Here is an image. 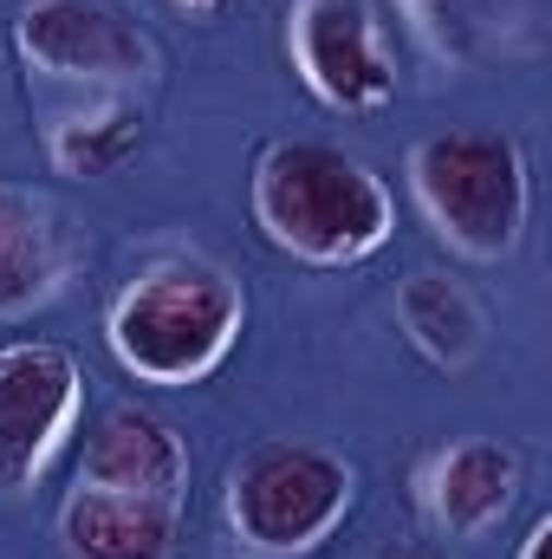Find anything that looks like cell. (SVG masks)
Returning <instances> with one entry per match:
<instances>
[{
	"mask_svg": "<svg viewBox=\"0 0 552 559\" xmlns=\"http://www.w3.org/2000/svg\"><path fill=\"white\" fill-rule=\"evenodd\" d=\"M182 527V501L72 488L59 508V540L72 559H169Z\"/></svg>",
	"mask_w": 552,
	"mask_h": 559,
	"instance_id": "8fae6325",
	"label": "cell"
},
{
	"mask_svg": "<svg viewBox=\"0 0 552 559\" xmlns=\"http://www.w3.org/2000/svg\"><path fill=\"white\" fill-rule=\"evenodd\" d=\"M176 7H189V13H221L228 0H176Z\"/></svg>",
	"mask_w": 552,
	"mask_h": 559,
	"instance_id": "e0dca14e",
	"label": "cell"
},
{
	"mask_svg": "<svg viewBox=\"0 0 552 559\" xmlns=\"http://www.w3.org/2000/svg\"><path fill=\"white\" fill-rule=\"evenodd\" d=\"M13 52L26 59V72L92 92H137L156 72L149 33L111 0H20Z\"/></svg>",
	"mask_w": 552,
	"mask_h": 559,
	"instance_id": "5b68a950",
	"label": "cell"
},
{
	"mask_svg": "<svg viewBox=\"0 0 552 559\" xmlns=\"http://www.w3.org/2000/svg\"><path fill=\"white\" fill-rule=\"evenodd\" d=\"M286 59L332 111H384L397 98V59L384 46L377 0H292Z\"/></svg>",
	"mask_w": 552,
	"mask_h": 559,
	"instance_id": "52a82bcc",
	"label": "cell"
},
{
	"mask_svg": "<svg viewBox=\"0 0 552 559\" xmlns=\"http://www.w3.org/2000/svg\"><path fill=\"white\" fill-rule=\"evenodd\" d=\"M137 143H143L137 92H98V105L59 111L46 124V163L59 176H111L137 156Z\"/></svg>",
	"mask_w": 552,
	"mask_h": 559,
	"instance_id": "4fadbf2b",
	"label": "cell"
},
{
	"mask_svg": "<svg viewBox=\"0 0 552 559\" xmlns=\"http://www.w3.org/2000/svg\"><path fill=\"white\" fill-rule=\"evenodd\" d=\"M377 559H448V554H442L435 540H391Z\"/></svg>",
	"mask_w": 552,
	"mask_h": 559,
	"instance_id": "9a60e30c",
	"label": "cell"
},
{
	"mask_svg": "<svg viewBox=\"0 0 552 559\" xmlns=\"http://www.w3.org/2000/svg\"><path fill=\"white\" fill-rule=\"evenodd\" d=\"M410 195L429 235L461 261H507L533 215L527 150L507 131H435L410 150Z\"/></svg>",
	"mask_w": 552,
	"mask_h": 559,
	"instance_id": "3957f363",
	"label": "cell"
},
{
	"mask_svg": "<svg viewBox=\"0 0 552 559\" xmlns=\"http://www.w3.org/2000/svg\"><path fill=\"white\" fill-rule=\"evenodd\" d=\"M397 7H404V20L416 26V39H422L435 59L468 66V52H475V26H468V7H461V0H397Z\"/></svg>",
	"mask_w": 552,
	"mask_h": 559,
	"instance_id": "5bb4252c",
	"label": "cell"
},
{
	"mask_svg": "<svg viewBox=\"0 0 552 559\" xmlns=\"http://www.w3.org/2000/svg\"><path fill=\"white\" fill-rule=\"evenodd\" d=\"M79 488H111V495H156L182 501L189 488V449L169 423L143 404H111L85 436Z\"/></svg>",
	"mask_w": 552,
	"mask_h": 559,
	"instance_id": "30bf717a",
	"label": "cell"
},
{
	"mask_svg": "<svg viewBox=\"0 0 552 559\" xmlns=\"http://www.w3.org/2000/svg\"><path fill=\"white\" fill-rule=\"evenodd\" d=\"M520 495V455L488 436H461L435 449L416 475V501L442 540H481L501 527V514Z\"/></svg>",
	"mask_w": 552,
	"mask_h": 559,
	"instance_id": "9c48e42d",
	"label": "cell"
},
{
	"mask_svg": "<svg viewBox=\"0 0 552 559\" xmlns=\"http://www.w3.org/2000/svg\"><path fill=\"white\" fill-rule=\"evenodd\" d=\"M248 293L208 254H163L149 261L105 312L111 358L137 384H202L241 338Z\"/></svg>",
	"mask_w": 552,
	"mask_h": 559,
	"instance_id": "7a4b0ae2",
	"label": "cell"
},
{
	"mask_svg": "<svg viewBox=\"0 0 552 559\" xmlns=\"http://www.w3.org/2000/svg\"><path fill=\"white\" fill-rule=\"evenodd\" d=\"M351 501L358 468L319 442H261L228 475V527L261 559H299L325 547Z\"/></svg>",
	"mask_w": 552,
	"mask_h": 559,
	"instance_id": "277c9868",
	"label": "cell"
},
{
	"mask_svg": "<svg viewBox=\"0 0 552 559\" xmlns=\"http://www.w3.org/2000/svg\"><path fill=\"white\" fill-rule=\"evenodd\" d=\"M397 325L435 371H468L488 345V319H481L475 293L448 274H429V267L397 286Z\"/></svg>",
	"mask_w": 552,
	"mask_h": 559,
	"instance_id": "7c38bea8",
	"label": "cell"
},
{
	"mask_svg": "<svg viewBox=\"0 0 552 559\" xmlns=\"http://www.w3.org/2000/svg\"><path fill=\"white\" fill-rule=\"evenodd\" d=\"M547 547H552V521L540 514V521L527 527V540H520V559H547Z\"/></svg>",
	"mask_w": 552,
	"mask_h": 559,
	"instance_id": "2e32d148",
	"label": "cell"
},
{
	"mask_svg": "<svg viewBox=\"0 0 552 559\" xmlns=\"http://www.w3.org/2000/svg\"><path fill=\"white\" fill-rule=\"evenodd\" d=\"M248 202H254V228L305 267H358L397 228L384 176L364 156L312 138L267 143L254 156Z\"/></svg>",
	"mask_w": 552,
	"mask_h": 559,
	"instance_id": "6da1fadb",
	"label": "cell"
},
{
	"mask_svg": "<svg viewBox=\"0 0 552 559\" xmlns=\"http://www.w3.org/2000/svg\"><path fill=\"white\" fill-rule=\"evenodd\" d=\"M79 274V235L72 215L33 189L0 182V325L46 312Z\"/></svg>",
	"mask_w": 552,
	"mask_h": 559,
	"instance_id": "ba28073f",
	"label": "cell"
},
{
	"mask_svg": "<svg viewBox=\"0 0 552 559\" xmlns=\"http://www.w3.org/2000/svg\"><path fill=\"white\" fill-rule=\"evenodd\" d=\"M85 378L52 338L0 345V495H33L79 429Z\"/></svg>",
	"mask_w": 552,
	"mask_h": 559,
	"instance_id": "8992f818",
	"label": "cell"
}]
</instances>
